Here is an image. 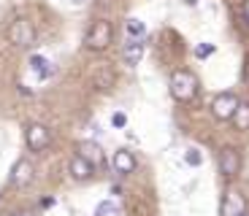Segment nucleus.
<instances>
[{
	"instance_id": "obj_2",
	"label": "nucleus",
	"mask_w": 249,
	"mask_h": 216,
	"mask_svg": "<svg viewBox=\"0 0 249 216\" xmlns=\"http://www.w3.org/2000/svg\"><path fill=\"white\" fill-rule=\"evenodd\" d=\"M111 35H114L111 22L95 19L92 27H89V33H87V38H84V43H87V49H92V51H103L108 43H111Z\"/></svg>"
},
{
	"instance_id": "obj_10",
	"label": "nucleus",
	"mask_w": 249,
	"mask_h": 216,
	"mask_svg": "<svg viewBox=\"0 0 249 216\" xmlns=\"http://www.w3.org/2000/svg\"><path fill=\"white\" fill-rule=\"evenodd\" d=\"M79 157H81V160H87L92 167H95V165H100V162L106 160L103 149H100L95 141H84V143H81V146H79Z\"/></svg>"
},
{
	"instance_id": "obj_19",
	"label": "nucleus",
	"mask_w": 249,
	"mask_h": 216,
	"mask_svg": "<svg viewBox=\"0 0 249 216\" xmlns=\"http://www.w3.org/2000/svg\"><path fill=\"white\" fill-rule=\"evenodd\" d=\"M111 124H114V127H124V124H127V116H124V114H114Z\"/></svg>"
},
{
	"instance_id": "obj_6",
	"label": "nucleus",
	"mask_w": 249,
	"mask_h": 216,
	"mask_svg": "<svg viewBox=\"0 0 249 216\" xmlns=\"http://www.w3.org/2000/svg\"><path fill=\"white\" fill-rule=\"evenodd\" d=\"M25 135H27V146H30L33 151H44L52 143V135L44 124H30V127L25 130Z\"/></svg>"
},
{
	"instance_id": "obj_8",
	"label": "nucleus",
	"mask_w": 249,
	"mask_h": 216,
	"mask_svg": "<svg viewBox=\"0 0 249 216\" xmlns=\"http://www.w3.org/2000/svg\"><path fill=\"white\" fill-rule=\"evenodd\" d=\"M33 162L30 160H19L17 165H14V170H11V184L14 186H27L33 181Z\"/></svg>"
},
{
	"instance_id": "obj_7",
	"label": "nucleus",
	"mask_w": 249,
	"mask_h": 216,
	"mask_svg": "<svg viewBox=\"0 0 249 216\" xmlns=\"http://www.w3.org/2000/svg\"><path fill=\"white\" fill-rule=\"evenodd\" d=\"M238 167H241L238 151L233 146H225L222 151H219V170H222V176H236Z\"/></svg>"
},
{
	"instance_id": "obj_25",
	"label": "nucleus",
	"mask_w": 249,
	"mask_h": 216,
	"mask_svg": "<svg viewBox=\"0 0 249 216\" xmlns=\"http://www.w3.org/2000/svg\"><path fill=\"white\" fill-rule=\"evenodd\" d=\"M6 216H14V214H6Z\"/></svg>"
},
{
	"instance_id": "obj_17",
	"label": "nucleus",
	"mask_w": 249,
	"mask_h": 216,
	"mask_svg": "<svg viewBox=\"0 0 249 216\" xmlns=\"http://www.w3.org/2000/svg\"><path fill=\"white\" fill-rule=\"evenodd\" d=\"M184 160H187V165H193V167H198L200 162H203V154H200V149H187V154H184Z\"/></svg>"
},
{
	"instance_id": "obj_13",
	"label": "nucleus",
	"mask_w": 249,
	"mask_h": 216,
	"mask_svg": "<svg viewBox=\"0 0 249 216\" xmlns=\"http://www.w3.org/2000/svg\"><path fill=\"white\" fill-rule=\"evenodd\" d=\"M71 176H73V179H79V181H84V179H89V176H92V165H89L87 160H81V157H73V160H71Z\"/></svg>"
},
{
	"instance_id": "obj_22",
	"label": "nucleus",
	"mask_w": 249,
	"mask_h": 216,
	"mask_svg": "<svg viewBox=\"0 0 249 216\" xmlns=\"http://www.w3.org/2000/svg\"><path fill=\"white\" fill-rule=\"evenodd\" d=\"M187 6H198V0H184Z\"/></svg>"
},
{
	"instance_id": "obj_20",
	"label": "nucleus",
	"mask_w": 249,
	"mask_h": 216,
	"mask_svg": "<svg viewBox=\"0 0 249 216\" xmlns=\"http://www.w3.org/2000/svg\"><path fill=\"white\" fill-rule=\"evenodd\" d=\"M14 216H38L36 211H19V214H14Z\"/></svg>"
},
{
	"instance_id": "obj_12",
	"label": "nucleus",
	"mask_w": 249,
	"mask_h": 216,
	"mask_svg": "<svg viewBox=\"0 0 249 216\" xmlns=\"http://www.w3.org/2000/svg\"><path fill=\"white\" fill-rule=\"evenodd\" d=\"M30 70L38 76V79L44 81V79H49L52 73H54V68H52V62L46 60V57H41V54H33L30 57Z\"/></svg>"
},
{
	"instance_id": "obj_21",
	"label": "nucleus",
	"mask_w": 249,
	"mask_h": 216,
	"mask_svg": "<svg viewBox=\"0 0 249 216\" xmlns=\"http://www.w3.org/2000/svg\"><path fill=\"white\" fill-rule=\"evenodd\" d=\"M65 3H71V6H81L84 0H65Z\"/></svg>"
},
{
	"instance_id": "obj_1",
	"label": "nucleus",
	"mask_w": 249,
	"mask_h": 216,
	"mask_svg": "<svg viewBox=\"0 0 249 216\" xmlns=\"http://www.w3.org/2000/svg\"><path fill=\"white\" fill-rule=\"evenodd\" d=\"M198 92V79L190 70H174L171 73V95L176 100H193Z\"/></svg>"
},
{
	"instance_id": "obj_4",
	"label": "nucleus",
	"mask_w": 249,
	"mask_h": 216,
	"mask_svg": "<svg viewBox=\"0 0 249 216\" xmlns=\"http://www.w3.org/2000/svg\"><path fill=\"white\" fill-rule=\"evenodd\" d=\"M247 211V200H244L241 192L228 189L222 195V205H219V216H241Z\"/></svg>"
},
{
	"instance_id": "obj_9",
	"label": "nucleus",
	"mask_w": 249,
	"mask_h": 216,
	"mask_svg": "<svg viewBox=\"0 0 249 216\" xmlns=\"http://www.w3.org/2000/svg\"><path fill=\"white\" fill-rule=\"evenodd\" d=\"M136 154H133L130 149H119L117 154H114V170L122 173V176H127V173L136 170Z\"/></svg>"
},
{
	"instance_id": "obj_14",
	"label": "nucleus",
	"mask_w": 249,
	"mask_h": 216,
	"mask_svg": "<svg viewBox=\"0 0 249 216\" xmlns=\"http://www.w3.org/2000/svg\"><path fill=\"white\" fill-rule=\"evenodd\" d=\"M233 122H236V130H249V103L247 100H238L236 111H233Z\"/></svg>"
},
{
	"instance_id": "obj_15",
	"label": "nucleus",
	"mask_w": 249,
	"mask_h": 216,
	"mask_svg": "<svg viewBox=\"0 0 249 216\" xmlns=\"http://www.w3.org/2000/svg\"><path fill=\"white\" fill-rule=\"evenodd\" d=\"M124 30H127V35H133V38H143V33H146V27H143V22L141 19H127L124 22Z\"/></svg>"
},
{
	"instance_id": "obj_3",
	"label": "nucleus",
	"mask_w": 249,
	"mask_h": 216,
	"mask_svg": "<svg viewBox=\"0 0 249 216\" xmlns=\"http://www.w3.org/2000/svg\"><path fill=\"white\" fill-rule=\"evenodd\" d=\"M8 41L19 49H25V46H33L36 43V27H33L30 19H14L11 27H8Z\"/></svg>"
},
{
	"instance_id": "obj_24",
	"label": "nucleus",
	"mask_w": 249,
	"mask_h": 216,
	"mask_svg": "<svg viewBox=\"0 0 249 216\" xmlns=\"http://www.w3.org/2000/svg\"><path fill=\"white\" fill-rule=\"evenodd\" d=\"M241 216H249V211H244V214H241Z\"/></svg>"
},
{
	"instance_id": "obj_11",
	"label": "nucleus",
	"mask_w": 249,
	"mask_h": 216,
	"mask_svg": "<svg viewBox=\"0 0 249 216\" xmlns=\"http://www.w3.org/2000/svg\"><path fill=\"white\" fill-rule=\"evenodd\" d=\"M141 57H143V43H141V38H130V41L124 43V49H122V60L133 68V65H138V62H141Z\"/></svg>"
},
{
	"instance_id": "obj_5",
	"label": "nucleus",
	"mask_w": 249,
	"mask_h": 216,
	"mask_svg": "<svg viewBox=\"0 0 249 216\" xmlns=\"http://www.w3.org/2000/svg\"><path fill=\"white\" fill-rule=\"evenodd\" d=\"M236 105H238V98L233 92H219L212 100V114L217 119H231L233 111H236Z\"/></svg>"
},
{
	"instance_id": "obj_23",
	"label": "nucleus",
	"mask_w": 249,
	"mask_h": 216,
	"mask_svg": "<svg viewBox=\"0 0 249 216\" xmlns=\"http://www.w3.org/2000/svg\"><path fill=\"white\" fill-rule=\"evenodd\" d=\"M244 14H247V19H249V0H247V6H244Z\"/></svg>"
},
{
	"instance_id": "obj_18",
	"label": "nucleus",
	"mask_w": 249,
	"mask_h": 216,
	"mask_svg": "<svg viewBox=\"0 0 249 216\" xmlns=\"http://www.w3.org/2000/svg\"><path fill=\"white\" fill-rule=\"evenodd\" d=\"M209 54H214V43H200V46H195V57L198 60H206Z\"/></svg>"
},
{
	"instance_id": "obj_16",
	"label": "nucleus",
	"mask_w": 249,
	"mask_h": 216,
	"mask_svg": "<svg viewBox=\"0 0 249 216\" xmlns=\"http://www.w3.org/2000/svg\"><path fill=\"white\" fill-rule=\"evenodd\" d=\"M95 216H119V205L114 203V200H103V203H98V208H95Z\"/></svg>"
}]
</instances>
